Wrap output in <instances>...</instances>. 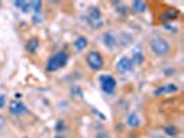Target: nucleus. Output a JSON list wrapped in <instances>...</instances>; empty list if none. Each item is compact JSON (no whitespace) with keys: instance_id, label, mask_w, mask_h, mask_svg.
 <instances>
[{"instance_id":"1","label":"nucleus","mask_w":184,"mask_h":138,"mask_svg":"<svg viewBox=\"0 0 184 138\" xmlns=\"http://www.w3.org/2000/svg\"><path fill=\"white\" fill-rule=\"evenodd\" d=\"M151 50L155 53V55L158 57H165V55L169 54L170 51V46L165 39H161V37H155V39L151 40Z\"/></svg>"},{"instance_id":"2","label":"nucleus","mask_w":184,"mask_h":138,"mask_svg":"<svg viewBox=\"0 0 184 138\" xmlns=\"http://www.w3.org/2000/svg\"><path fill=\"white\" fill-rule=\"evenodd\" d=\"M67 61H68L67 53H65V51H58L54 57H51L50 60H48V62H47V71H51V72L57 71V69L65 66Z\"/></svg>"},{"instance_id":"3","label":"nucleus","mask_w":184,"mask_h":138,"mask_svg":"<svg viewBox=\"0 0 184 138\" xmlns=\"http://www.w3.org/2000/svg\"><path fill=\"white\" fill-rule=\"evenodd\" d=\"M87 65L93 71H98V69L103 68L104 65V61H103V57L98 51H90L89 55H87Z\"/></svg>"},{"instance_id":"4","label":"nucleus","mask_w":184,"mask_h":138,"mask_svg":"<svg viewBox=\"0 0 184 138\" xmlns=\"http://www.w3.org/2000/svg\"><path fill=\"white\" fill-rule=\"evenodd\" d=\"M100 82H101V88L107 93V94L114 93V90L116 87V82L112 76H108V75L101 76V77H100Z\"/></svg>"},{"instance_id":"5","label":"nucleus","mask_w":184,"mask_h":138,"mask_svg":"<svg viewBox=\"0 0 184 138\" xmlns=\"http://www.w3.org/2000/svg\"><path fill=\"white\" fill-rule=\"evenodd\" d=\"M89 22L92 24L93 26L98 28L101 26V13H100L98 7H92L90 8V14H89Z\"/></svg>"},{"instance_id":"6","label":"nucleus","mask_w":184,"mask_h":138,"mask_svg":"<svg viewBox=\"0 0 184 138\" xmlns=\"http://www.w3.org/2000/svg\"><path fill=\"white\" fill-rule=\"evenodd\" d=\"M133 68V64H131V60L127 57H122L116 64V71L119 73H125V72H129Z\"/></svg>"},{"instance_id":"7","label":"nucleus","mask_w":184,"mask_h":138,"mask_svg":"<svg viewBox=\"0 0 184 138\" xmlns=\"http://www.w3.org/2000/svg\"><path fill=\"white\" fill-rule=\"evenodd\" d=\"M177 17H179V10L177 8H169L159 15V21H161V22H169V21L176 19Z\"/></svg>"},{"instance_id":"8","label":"nucleus","mask_w":184,"mask_h":138,"mask_svg":"<svg viewBox=\"0 0 184 138\" xmlns=\"http://www.w3.org/2000/svg\"><path fill=\"white\" fill-rule=\"evenodd\" d=\"M8 110L13 113V115H22V113H25L26 112V106L24 105L22 102H20V101H13V102H10V108Z\"/></svg>"},{"instance_id":"9","label":"nucleus","mask_w":184,"mask_h":138,"mask_svg":"<svg viewBox=\"0 0 184 138\" xmlns=\"http://www.w3.org/2000/svg\"><path fill=\"white\" fill-rule=\"evenodd\" d=\"M103 41H104V44H105V46L108 47V48L115 47V46H116V43H118L115 34H112L111 32H105V33L103 34Z\"/></svg>"},{"instance_id":"10","label":"nucleus","mask_w":184,"mask_h":138,"mask_svg":"<svg viewBox=\"0 0 184 138\" xmlns=\"http://www.w3.org/2000/svg\"><path fill=\"white\" fill-rule=\"evenodd\" d=\"M179 90V87L176 84H166V86H164V87H161V88H158L157 91H155V94H162V93H175V91H177Z\"/></svg>"},{"instance_id":"11","label":"nucleus","mask_w":184,"mask_h":138,"mask_svg":"<svg viewBox=\"0 0 184 138\" xmlns=\"http://www.w3.org/2000/svg\"><path fill=\"white\" fill-rule=\"evenodd\" d=\"M126 123L129 124L130 127H137L138 124H140V119H138V116L136 115V113H130L126 119Z\"/></svg>"},{"instance_id":"12","label":"nucleus","mask_w":184,"mask_h":138,"mask_svg":"<svg viewBox=\"0 0 184 138\" xmlns=\"http://www.w3.org/2000/svg\"><path fill=\"white\" fill-rule=\"evenodd\" d=\"M86 46H87V39H86V37L81 36V37H78V39H76V41H75V48L78 51L85 50Z\"/></svg>"},{"instance_id":"13","label":"nucleus","mask_w":184,"mask_h":138,"mask_svg":"<svg viewBox=\"0 0 184 138\" xmlns=\"http://www.w3.org/2000/svg\"><path fill=\"white\" fill-rule=\"evenodd\" d=\"M37 47H39V40H37L36 37L28 40V43H26V50L28 51H31V53H35V51L37 50Z\"/></svg>"},{"instance_id":"14","label":"nucleus","mask_w":184,"mask_h":138,"mask_svg":"<svg viewBox=\"0 0 184 138\" xmlns=\"http://www.w3.org/2000/svg\"><path fill=\"white\" fill-rule=\"evenodd\" d=\"M133 8L137 13H143L147 8V3L143 2V0H136V2H133Z\"/></svg>"},{"instance_id":"15","label":"nucleus","mask_w":184,"mask_h":138,"mask_svg":"<svg viewBox=\"0 0 184 138\" xmlns=\"http://www.w3.org/2000/svg\"><path fill=\"white\" fill-rule=\"evenodd\" d=\"M143 61H144V55L143 54H141V53H134L133 58H131V64L141 65V64H143Z\"/></svg>"},{"instance_id":"16","label":"nucleus","mask_w":184,"mask_h":138,"mask_svg":"<svg viewBox=\"0 0 184 138\" xmlns=\"http://www.w3.org/2000/svg\"><path fill=\"white\" fill-rule=\"evenodd\" d=\"M31 8H33L35 13L39 14L42 10V2H31Z\"/></svg>"},{"instance_id":"17","label":"nucleus","mask_w":184,"mask_h":138,"mask_svg":"<svg viewBox=\"0 0 184 138\" xmlns=\"http://www.w3.org/2000/svg\"><path fill=\"white\" fill-rule=\"evenodd\" d=\"M165 133L166 134H169V135H173V137H175L176 135V134H177V129H176V127H166V129H165Z\"/></svg>"},{"instance_id":"18","label":"nucleus","mask_w":184,"mask_h":138,"mask_svg":"<svg viewBox=\"0 0 184 138\" xmlns=\"http://www.w3.org/2000/svg\"><path fill=\"white\" fill-rule=\"evenodd\" d=\"M72 94H76V95H78L76 98H82V91H81V90H79L78 87H74V88H72Z\"/></svg>"},{"instance_id":"19","label":"nucleus","mask_w":184,"mask_h":138,"mask_svg":"<svg viewBox=\"0 0 184 138\" xmlns=\"http://www.w3.org/2000/svg\"><path fill=\"white\" fill-rule=\"evenodd\" d=\"M21 10H22V13H28L31 10V3H26L25 2V4H24V7Z\"/></svg>"},{"instance_id":"20","label":"nucleus","mask_w":184,"mask_h":138,"mask_svg":"<svg viewBox=\"0 0 184 138\" xmlns=\"http://www.w3.org/2000/svg\"><path fill=\"white\" fill-rule=\"evenodd\" d=\"M4 104H6V95H0V109L4 106Z\"/></svg>"},{"instance_id":"21","label":"nucleus","mask_w":184,"mask_h":138,"mask_svg":"<svg viewBox=\"0 0 184 138\" xmlns=\"http://www.w3.org/2000/svg\"><path fill=\"white\" fill-rule=\"evenodd\" d=\"M62 129H64V123L58 122L57 123V127H55V130H57V131H62Z\"/></svg>"},{"instance_id":"22","label":"nucleus","mask_w":184,"mask_h":138,"mask_svg":"<svg viewBox=\"0 0 184 138\" xmlns=\"http://www.w3.org/2000/svg\"><path fill=\"white\" fill-rule=\"evenodd\" d=\"M33 22L35 24H39V22H42V18H39V15H35L33 17Z\"/></svg>"},{"instance_id":"23","label":"nucleus","mask_w":184,"mask_h":138,"mask_svg":"<svg viewBox=\"0 0 184 138\" xmlns=\"http://www.w3.org/2000/svg\"><path fill=\"white\" fill-rule=\"evenodd\" d=\"M166 73L168 76H172V73H175V69H169V71H166Z\"/></svg>"},{"instance_id":"24","label":"nucleus","mask_w":184,"mask_h":138,"mask_svg":"<svg viewBox=\"0 0 184 138\" xmlns=\"http://www.w3.org/2000/svg\"><path fill=\"white\" fill-rule=\"evenodd\" d=\"M3 124H4V119H3V117H2V116H0V127H2V126H3Z\"/></svg>"},{"instance_id":"25","label":"nucleus","mask_w":184,"mask_h":138,"mask_svg":"<svg viewBox=\"0 0 184 138\" xmlns=\"http://www.w3.org/2000/svg\"><path fill=\"white\" fill-rule=\"evenodd\" d=\"M152 138H164L162 135H155V137H152Z\"/></svg>"},{"instance_id":"26","label":"nucleus","mask_w":184,"mask_h":138,"mask_svg":"<svg viewBox=\"0 0 184 138\" xmlns=\"http://www.w3.org/2000/svg\"><path fill=\"white\" fill-rule=\"evenodd\" d=\"M55 138H64V137H62V135H57V137H55Z\"/></svg>"},{"instance_id":"27","label":"nucleus","mask_w":184,"mask_h":138,"mask_svg":"<svg viewBox=\"0 0 184 138\" xmlns=\"http://www.w3.org/2000/svg\"><path fill=\"white\" fill-rule=\"evenodd\" d=\"M25 138H28V137H25Z\"/></svg>"},{"instance_id":"28","label":"nucleus","mask_w":184,"mask_h":138,"mask_svg":"<svg viewBox=\"0 0 184 138\" xmlns=\"http://www.w3.org/2000/svg\"><path fill=\"white\" fill-rule=\"evenodd\" d=\"M0 4H2V3H0Z\"/></svg>"}]
</instances>
